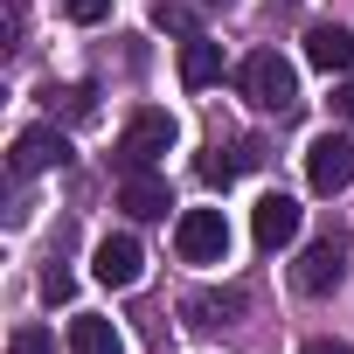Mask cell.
<instances>
[{
	"label": "cell",
	"mask_w": 354,
	"mask_h": 354,
	"mask_svg": "<svg viewBox=\"0 0 354 354\" xmlns=\"http://www.w3.org/2000/svg\"><path fill=\"white\" fill-rule=\"evenodd\" d=\"M306 181H313V195H340V188L354 181V139L319 132V139L306 146Z\"/></svg>",
	"instance_id": "4"
},
{
	"label": "cell",
	"mask_w": 354,
	"mask_h": 354,
	"mask_svg": "<svg viewBox=\"0 0 354 354\" xmlns=\"http://www.w3.org/2000/svg\"><path fill=\"white\" fill-rule=\"evenodd\" d=\"M118 209H125L132 223H160V216L174 209V195H167V181H160V174H125V188H118Z\"/></svg>",
	"instance_id": "12"
},
{
	"label": "cell",
	"mask_w": 354,
	"mask_h": 354,
	"mask_svg": "<svg viewBox=\"0 0 354 354\" xmlns=\"http://www.w3.org/2000/svg\"><path fill=\"white\" fill-rule=\"evenodd\" d=\"M250 236H257V250H285L299 236V202L292 195H264L250 209Z\"/></svg>",
	"instance_id": "7"
},
{
	"label": "cell",
	"mask_w": 354,
	"mask_h": 354,
	"mask_svg": "<svg viewBox=\"0 0 354 354\" xmlns=\"http://www.w3.org/2000/svg\"><path fill=\"white\" fill-rule=\"evenodd\" d=\"M104 15H111V0H70V21H84V28L104 21Z\"/></svg>",
	"instance_id": "19"
},
{
	"label": "cell",
	"mask_w": 354,
	"mask_h": 354,
	"mask_svg": "<svg viewBox=\"0 0 354 354\" xmlns=\"http://www.w3.org/2000/svg\"><path fill=\"white\" fill-rule=\"evenodd\" d=\"M306 63H313V70H326V77H347V70H354V35H347L340 21L306 28Z\"/></svg>",
	"instance_id": "8"
},
{
	"label": "cell",
	"mask_w": 354,
	"mask_h": 354,
	"mask_svg": "<svg viewBox=\"0 0 354 354\" xmlns=\"http://www.w3.org/2000/svg\"><path fill=\"white\" fill-rule=\"evenodd\" d=\"M49 97H63L70 118H91V111H97V91H91V84H77V91H49Z\"/></svg>",
	"instance_id": "18"
},
{
	"label": "cell",
	"mask_w": 354,
	"mask_h": 354,
	"mask_svg": "<svg viewBox=\"0 0 354 354\" xmlns=\"http://www.w3.org/2000/svg\"><path fill=\"white\" fill-rule=\"evenodd\" d=\"M8 354H56V333H49V326H15Z\"/></svg>",
	"instance_id": "16"
},
{
	"label": "cell",
	"mask_w": 354,
	"mask_h": 354,
	"mask_svg": "<svg viewBox=\"0 0 354 354\" xmlns=\"http://www.w3.org/2000/svg\"><path fill=\"white\" fill-rule=\"evenodd\" d=\"M181 84H188V91L223 84V49H216V42H202V35H188V42H181Z\"/></svg>",
	"instance_id": "13"
},
{
	"label": "cell",
	"mask_w": 354,
	"mask_h": 354,
	"mask_svg": "<svg viewBox=\"0 0 354 354\" xmlns=\"http://www.w3.org/2000/svg\"><path fill=\"white\" fill-rule=\"evenodd\" d=\"M153 28H174V35H195V8H188V0H160V8H153Z\"/></svg>",
	"instance_id": "15"
},
{
	"label": "cell",
	"mask_w": 354,
	"mask_h": 354,
	"mask_svg": "<svg viewBox=\"0 0 354 354\" xmlns=\"http://www.w3.org/2000/svg\"><path fill=\"white\" fill-rule=\"evenodd\" d=\"M42 299H49V306H70V299H77V278H70L63 264H49V271H42Z\"/></svg>",
	"instance_id": "17"
},
{
	"label": "cell",
	"mask_w": 354,
	"mask_h": 354,
	"mask_svg": "<svg viewBox=\"0 0 354 354\" xmlns=\"http://www.w3.org/2000/svg\"><path fill=\"white\" fill-rule=\"evenodd\" d=\"M299 354H354V347H347V340H306Z\"/></svg>",
	"instance_id": "21"
},
{
	"label": "cell",
	"mask_w": 354,
	"mask_h": 354,
	"mask_svg": "<svg viewBox=\"0 0 354 354\" xmlns=\"http://www.w3.org/2000/svg\"><path fill=\"white\" fill-rule=\"evenodd\" d=\"M91 271H97V285H111V292H132V285L146 278V250H139L132 236H104V243L91 250Z\"/></svg>",
	"instance_id": "6"
},
{
	"label": "cell",
	"mask_w": 354,
	"mask_h": 354,
	"mask_svg": "<svg viewBox=\"0 0 354 354\" xmlns=\"http://www.w3.org/2000/svg\"><path fill=\"white\" fill-rule=\"evenodd\" d=\"M257 160H264V146H257V139H230V146L216 139V146L202 153V181H209V188H230L236 174H250Z\"/></svg>",
	"instance_id": "9"
},
{
	"label": "cell",
	"mask_w": 354,
	"mask_h": 354,
	"mask_svg": "<svg viewBox=\"0 0 354 354\" xmlns=\"http://www.w3.org/2000/svg\"><path fill=\"white\" fill-rule=\"evenodd\" d=\"M174 111H160V104H146V111H132V125L118 132V174H153L160 160H167V146H174Z\"/></svg>",
	"instance_id": "1"
},
{
	"label": "cell",
	"mask_w": 354,
	"mask_h": 354,
	"mask_svg": "<svg viewBox=\"0 0 354 354\" xmlns=\"http://www.w3.org/2000/svg\"><path fill=\"white\" fill-rule=\"evenodd\" d=\"M333 111H340V118H347V125H354V70H347V77H340V91H333Z\"/></svg>",
	"instance_id": "20"
},
{
	"label": "cell",
	"mask_w": 354,
	"mask_h": 354,
	"mask_svg": "<svg viewBox=\"0 0 354 354\" xmlns=\"http://www.w3.org/2000/svg\"><path fill=\"white\" fill-rule=\"evenodd\" d=\"M63 8H70V0H63Z\"/></svg>",
	"instance_id": "23"
},
{
	"label": "cell",
	"mask_w": 354,
	"mask_h": 354,
	"mask_svg": "<svg viewBox=\"0 0 354 354\" xmlns=\"http://www.w3.org/2000/svg\"><path fill=\"white\" fill-rule=\"evenodd\" d=\"M340 278H347V243H340V236H319V243L292 264V285H299L306 299H326Z\"/></svg>",
	"instance_id": "5"
},
{
	"label": "cell",
	"mask_w": 354,
	"mask_h": 354,
	"mask_svg": "<svg viewBox=\"0 0 354 354\" xmlns=\"http://www.w3.org/2000/svg\"><path fill=\"white\" fill-rule=\"evenodd\" d=\"M174 250H181V264H223V257H230V223H223V209H188L181 223H174Z\"/></svg>",
	"instance_id": "3"
},
{
	"label": "cell",
	"mask_w": 354,
	"mask_h": 354,
	"mask_svg": "<svg viewBox=\"0 0 354 354\" xmlns=\"http://www.w3.org/2000/svg\"><path fill=\"white\" fill-rule=\"evenodd\" d=\"M63 160H70V139H63L56 125H35V132L15 139V174H21V181L42 174V167H63Z\"/></svg>",
	"instance_id": "10"
},
{
	"label": "cell",
	"mask_w": 354,
	"mask_h": 354,
	"mask_svg": "<svg viewBox=\"0 0 354 354\" xmlns=\"http://www.w3.org/2000/svg\"><path fill=\"white\" fill-rule=\"evenodd\" d=\"M243 97H250L257 111H271V118H292V111H299V70H292L278 49H257V56L243 63Z\"/></svg>",
	"instance_id": "2"
},
{
	"label": "cell",
	"mask_w": 354,
	"mask_h": 354,
	"mask_svg": "<svg viewBox=\"0 0 354 354\" xmlns=\"http://www.w3.org/2000/svg\"><path fill=\"white\" fill-rule=\"evenodd\" d=\"M202 8H236V0H202Z\"/></svg>",
	"instance_id": "22"
},
{
	"label": "cell",
	"mask_w": 354,
	"mask_h": 354,
	"mask_svg": "<svg viewBox=\"0 0 354 354\" xmlns=\"http://www.w3.org/2000/svg\"><path fill=\"white\" fill-rule=\"evenodd\" d=\"M70 354H125L111 319H70Z\"/></svg>",
	"instance_id": "14"
},
{
	"label": "cell",
	"mask_w": 354,
	"mask_h": 354,
	"mask_svg": "<svg viewBox=\"0 0 354 354\" xmlns=\"http://www.w3.org/2000/svg\"><path fill=\"white\" fill-rule=\"evenodd\" d=\"M243 313H250V292H236V285H230V292H195V299H181V319H188V326H236Z\"/></svg>",
	"instance_id": "11"
}]
</instances>
